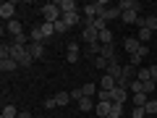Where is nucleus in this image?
Here are the masks:
<instances>
[{"instance_id": "79ce46f5", "label": "nucleus", "mask_w": 157, "mask_h": 118, "mask_svg": "<svg viewBox=\"0 0 157 118\" xmlns=\"http://www.w3.org/2000/svg\"><path fill=\"white\" fill-rule=\"evenodd\" d=\"M139 63H141V55H128V66H139Z\"/></svg>"}, {"instance_id": "a878e982", "label": "nucleus", "mask_w": 157, "mask_h": 118, "mask_svg": "<svg viewBox=\"0 0 157 118\" xmlns=\"http://www.w3.org/2000/svg\"><path fill=\"white\" fill-rule=\"evenodd\" d=\"M121 18H123L126 24H136V21H139V13H136V11H123Z\"/></svg>"}, {"instance_id": "4c0bfd02", "label": "nucleus", "mask_w": 157, "mask_h": 118, "mask_svg": "<svg viewBox=\"0 0 157 118\" xmlns=\"http://www.w3.org/2000/svg\"><path fill=\"white\" fill-rule=\"evenodd\" d=\"M94 66H97V68H105V71H107V66H110V63H107L102 55H97V58H94Z\"/></svg>"}, {"instance_id": "473e14b6", "label": "nucleus", "mask_w": 157, "mask_h": 118, "mask_svg": "<svg viewBox=\"0 0 157 118\" xmlns=\"http://www.w3.org/2000/svg\"><path fill=\"white\" fill-rule=\"evenodd\" d=\"M141 84H144V95H147V97H149V92H155V89H157L155 79H149V81H141Z\"/></svg>"}, {"instance_id": "f704fd0d", "label": "nucleus", "mask_w": 157, "mask_h": 118, "mask_svg": "<svg viewBox=\"0 0 157 118\" xmlns=\"http://www.w3.org/2000/svg\"><path fill=\"white\" fill-rule=\"evenodd\" d=\"M131 92H134V95H139V92H144V84H141L139 79H136V81H131V87H128Z\"/></svg>"}, {"instance_id": "37998d69", "label": "nucleus", "mask_w": 157, "mask_h": 118, "mask_svg": "<svg viewBox=\"0 0 157 118\" xmlns=\"http://www.w3.org/2000/svg\"><path fill=\"white\" fill-rule=\"evenodd\" d=\"M18 118H32V113H18Z\"/></svg>"}, {"instance_id": "bb28decb", "label": "nucleus", "mask_w": 157, "mask_h": 118, "mask_svg": "<svg viewBox=\"0 0 157 118\" xmlns=\"http://www.w3.org/2000/svg\"><path fill=\"white\" fill-rule=\"evenodd\" d=\"M144 110H147V116H157V100L155 97H149V102L144 105Z\"/></svg>"}, {"instance_id": "a19ab883", "label": "nucleus", "mask_w": 157, "mask_h": 118, "mask_svg": "<svg viewBox=\"0 0 157 118\" xmlns=\"http://www.w3.org/2000/svg\"><path fill=\"white\" fill-rule=\"evenodd\" d=\"M147 29H152V32L157 29V16H147Z\"/></svg>"}, {"instance_id": "f03ea898", "label": "nucleus", "mask_w": 157, "mask_h": 118, "mask_svg": "<svg viewBox=\"0 0 157 118\" xmlns=\"http://www.w3.org/2000/svg\"><path fill=\"white\" fill-rule=\"evenodd\" d=\"M123 50L128 53V55H141V58H144L147 53H149V47L141 45L136 37H126V39H123Z\"/></svg>"}, {"instance_id": "dca6fc26", "label": "nucleus", "mask_w": 157, "mask_h": 118, "mask_svg": "<svg viewBox=\"0 0 157 118\" xmlns=\"http://www.w3.org/2000/svg\"><path fill=\"white\" fill-rule=\"evenodd\" d=\"M102 58H105L107 63L118 61V53H115V47H113V45H102Z\"/></svg>"}, {"instance_id": "f3484780", "label": "nucleus", "mask_w": 157, "mask_h": 118, "mask_svg": "<svg viewBox=\"0 0 157 118\" xmlns=\"http://www.w3.org/2000/svg\"><path fill=\"white\" fill-rule=\"evenodd\" d=\"M6 32H8V34H13V37H18V34H24V26H21L18 21H16V18H13V21H8Z\"/></svg>"}, {"instance_id": "aec40b11", "label": "nucleus", "mask_w": 157, "mask_h": 118, "mask_svg": "<svg viewBox=\"0 0 157 118\" xmlns=\"http://www.w3.org/2000/svg\"><path fill=\"white\" fill-rule=\"evenodd\" d=\"M18 63L13 61V58H6V61H0V71H16Z\"/></svg>"}, {"instance_id": "20e7f679", "label": "nucleus", "mask_w": 157, "mask_h": 118, "mask_svg": "<svg viewBox=\"0 0 157 118\" xmlns=\"http://www.w3.org/2000/svg\"><path fill=\"white\" fill-rule=\"evenodd\" d=\"M81 39H84V42H100V32H97L94 29V24L92 21H84V29H81Z\"/></svg>"}, {"instance_id": "7c9ffc66", "label": "nucleus", "mask_w": 157, "mask_h": 118, "mask_svg": "<svg viewBox=\"0 0 157 118\" xmlns=\"http://www.w3.org/2000/svg\"><path fill=\"white\" fill-rule=\"evenodd\" d=\"M6 58H11V45L3 42V45H0V61H6Z\"/></svg>"}, {"instance_id": "9d476101", "label": "nucleus", "mask_w": 157, "mask_h": 118, "mask_svg": "<svg viewBox=\"0 0 157 118\" xmlns=\"http://www.w3.org/2000/svg\"><path fill=\"white\" fill-rule=\"evenodd\" d=\"M126 100H128V89H123V87H115V89H113V102H121V105H126Z\"/></svg>"}, {"instance_id": "2f4dec72", "label": "nucleus", "mask_w": 157, "mask_h": 118, "mask_svg": "<svg viewBox=\"0 0 157 118\" xmlns=\"http://www.w3.org/2000/svg\"><path fill=\"white\" fill-rule=\"evenodd\" d=\"M136 79H139V81H149V79H152L149 68H141V71H136Z\"/></svg>"}, {"instance_id": "7ed1b4c3", "label": "nucleus", "mask_w": 157, "mask_h": 118, "mask_svg": "<svg viewBox=\"0 0 157 118\" xmlns=\"http://www.w3.org/2000/svg\"><path fill=\"white\" fill-rule=\"evenodd\" d=\"M42 16H45L47 24H58L63 18V11L58 8V3H45V6H42Z\"/></svg>"}, {"instance_id": "4468645a", "label": "nucleus", "mask_w": 157, "mask_h": 118, "mask_svg": "<svg viewBox=\"0 0 157 118\" xmlns=\"http://www.w3.org/2000/svg\"><path fill=\"white\" fill-rule=\"evenodd\" d=\"M78 55H81V53H78V45H76V42H68V50H66L68 63H76V61H78Z\"/></svg>"}, {"instance_id": "58836bf2", "label": "nucleus", "mask_w": 157, "mask_h": 118, "mask_svg": "<svg viewBox=\"0 0 157 118\" xmlns=\"http://www.w3.org/2000/svg\"><path fill=\"white\" fill-rule=\"evenodd\" d=\"M81 97H84V92H81V87H76V89H71V100H81Z\"/></svg>"}, {"instance_id": "c756f323", "label": "nucleus", "mask_w": 157, "mask_h": 118, "mask_svg": "<svg viewBox=\"0 0 157 118\" xmlns=\"http://www.w3.org/2000/svg\"><path fill=\"white\" fill-rule=\"evenodd\" d=\"M81 92H84V97H92V95H94V92H97V87L92 84V81H86V84L81 87Z\"/></svg>"}, {"instance_id": "e433bc0d", "label": "nucleus", "mask_w": 157, "mask_h": 118, "mask_svg": "<svg viewBox=\"0 0 157 118\" xmlns=\"http://www.w3.org/2000/svg\"><path fill=\"white\" fill-rule=\"evenodd\" d=\"M89 53H92V55H102V45H100V42H92V45H89Z\"/></svg>"}, {"instance_id": "6e6552de", "label": "nucleus", "mask_w": 157, "mask_h": 118, "mask_svg": "<svg viewBox=\"0 0 157 118\" xmlns=\"http://www.w3.org/2000/svg\"><path fill=\"white\" fill-rule=\"evenodd\" d=\"M105 73H110V76L118 81V79H123V66H121L118 61H113L110 66H107V71H105Z\"/></svg>"}, {"instance_id": "393cba45", "label": "nucleus", "mask_w": 157, "mask_h": 118, "mask_svg": "<svg viewBox=\"0 0 157 118\" xmlns=\"http://www.w3.org/2000/svg\"><path fill=\"white\" fill-rule=\"evenodd\" d=\"M100 45H113V32H110V26H107L105 32H100Z\"/></svg>"}, {"instance_id": "ddd939ff", "label": "nucleus", "mask_w": 157, "mask_h": 118, "mask_svg": "<svg viewBox=\"0 0 157 118\" xmlns=\"http://www.w3.org/2000/svg\"><path fill=\"white\" fill-rule=\"evenodd\" d=\"M118 8H121V11H136V13H139L141 3H139V0H121V3H118Z\"/></svg>"}, {"instance_id": "f257e3e1", "label": "nucleus", "mask_w": 157, "mask_h": 118, "mask_svg": "<svg viewBox=\"0 0 157 118\" xmlns=\"http://www.w3.org/2000/svg\"><path fill=\"white\" fill-rule=\"evenodd\" d=\"M11 58L18 63V66H24V68H29L34 63V58H32V53H29V47H21V45H11Z\"/></svg>"}, {"instance_id": "ea45409f", "label": "nucleus", "mask_w": 157, "mask_h": 118, "mask_svg": "<svg viewBox=\"0 0 157 118\" xmlns=\"http://www.w3.org/2000/svg\"><path fill=\"white\" fill-rule=\"evenodd\" d=\"M45 108H47V110L58 108V100H55V97H45Z\"/></svg>"}, {"instance_id": "423d86ee", "label": "nucleus", "mask_w": 157, "mask_h": 118, "mask_svg": "<svg viewBox=\"0 0 157 118\" xmlns=\"http://www.w3.org/2000/svg\"><path fill=\"white\" fill-rule=\"evenodd\" d=\"M26 47H29V53H32L34 61H39V58L45 55V42H29Z\"/></svg>"}, {"instance_id": "c9c22d12", "label": "nucleus", "mask_w": 157, "mask_h": 118, "mask_svg": "<svg viewBox=\"0 0 157 118\" xmlns=\"http://www.w3.org/2000/svg\"><path fill=\"white\" fill-rule=\"evenodd\" d=\"M131 118H147V110L144 108H131Z\"/></svg>"}, {"instance_id": "a211bd4d", "label": "nucleus", "mask_w": 157, "mask_h": 118, "mask_svg": "<svg viewBox=\"0 0 157 118\" xmlns=\"http://www.w3.org/2000/svg\"><path fill=\"white\" fill-rule=\"evenodd\" d=\"M115 87H118V81L110 76V73H105V76H102V81H100V89H115Z\"/></svg>"}, {"instance_id": "b1692460", "label": "nucleus", "mask_w": 157, "mask_h": 118, "mask_svg": "<svg viewBox=\"0 0 157 118\" xmlns=\"http://www.w3.org/2000/svg\"><path fill=\"white\" fill-rule=\"evenodd\" d=\"M55 100H58V108L68 105V102H71V92H58V95H55Z\"/></svg>"}, {"instance_id": "412c9836", "label": "nucleus", "mask_w": 157, "mask_h": 118, "mask_svg": "<svg viewBox=\"0 0 157 118\" xmlns=\"http://www.w3.org/2000/svg\"><path fill=\"white\" fill-rule=\"evenodd\" d=\"M0 118H18L16 105H6V108H3V113H0Z\"/></svg>"}, {"instance_id": "1a4fd4ad", "label": "nucleus", "mask_w": 157, "mask_h": 118, "mask_svg": "<svg viewBox=\"0 0 157 118\" xmlns=\"http://www.w3.org/2000/svg\"><path fill=\"white\" fill-rule=\"evenodd\" d=\"M58 8L63 13H73V11H78V3L76 0H58Z\"/></svg>"}, {"instance_id": "c03bdc74", "label": "nucleus", "mask_w": 157, "mask_h": 118, "mask_svg": "<svg viewBox=\"0 0 157 118\" xmlns=\"http://www.w3.org/2000/svg\"><path fill=\"white\" fill-rule=\"evenodd\" d=\"M86 118H97V116H86Z\"/></svg>"}, {"instance_id": "cd10ccee", "label": "nucleus", "mask_w": 157, "mask_h": 118, "mask_svg": "<svg viewBox=\"0 0 157 118\" xmlns=\"http://www.w3.org/2000/svg\"><path fill=\"white\" fill-rule=\"evenodd\" d=\"M97 97H100V102H113V89H100Z\"/></svg>"}, {"instance_id": "6ab92c4d", "label": "nucleus", "mask_w": 157, "mask_h": 118, "mask_svg": "<svg viewBox=\"0 0 157 118\" xmlns=\"http://www.w3.org/2000/svg\"><path fill=\"white\" fill-rule=\"evenodd\" d=\"M29 39H32V42H47V39H45V34H42V29H39V26H34L32 32H29Z\"/></svg>"}, {"instance_id": "a18cd8bd", "label": "nucleus", "mask_w": 157, "mask_h": 118, "mask_svg": "<svg viewBox=\"0 0 157 118\" xmlns=\"http://www.w3.org/2000/svg\"><path fill=\"white\" fill-rule=\"evenodd\" d=\"M147 118H155V116H147Z\"/></svg>"}, {"instance_id": "c85d7f7f", "label": "nucleus", "mask_w": 157, "mask_h": 118, "mask_svg": "<svg viewBox=\"0 0 157 118\" xmlns=\"http://www.w3.org/2000/svg\"><path fill=\"white\" fill-rule=\"evenodd\" d=\"M123 76L128 79V81H136V68L134 66H123Z\"/></svg>"}, {"instance_id": "49530a36", "label": "nucleus", "mask_w": 157, "mask_h": 118, "mask_svg": "<svg viewBox=\"0 0 157 118\" xmlns=\"http://www.w3.org/2000/svg\"><path fill=\"white\" fill-rule=\"evenodd\" d=\"M155 84H157V79H155Z\"/></svg>"}, {"instance_id": "5701e85b", "label": "nucleus", "mask_w": 157, "mask_h": 118, "mask_svg": "<svg viewBox=\"0 0 157 118\" xmlns=\"http://www.w3.org/2000/svg\"><path fill=\"white\" fill-rule=\"evenodd\" d=\"M149 37H152V29H139V34H136V39H139L141 45H147V42H149Z\"/></svg>"}, {"instance_id": "39448f33", "label": "nucleus", "mask_w": 157, "mask_h": 118, "mask_svg": "<svg viewBox=\"0 0 157 118\" xmlns=\"http://www.w3.org/2000/svg\"><path fill=\"white\" fill-rule=\"evenodd\" d=\"M13 16H16V3H11V0H3V3H0V18H3V21H13Z\"/></svg>"}, {"instance_id": "72a5a7b5", "label": "nucleus", "mask_w": 157, "mask_h": 118, "mask_svg": "<svg viewBox=\"0 0 157 118\" xmlns=\"http://www.w3.org/2000/svg\"><path fill=\"white\" fill-rule=\"evenodd\" d=\"M68 29H71V26H68V24L63 21V18H60V21H58V24H55V34H66Z\"/></svg>"}, {"instance_id": "4be33fe9", "label": "nucleus", "mask_w": 157, "mask_h": 118, "mask_svg": "<svg viewBox=\"0 0 157 118\" xmlns=\"http://www.w3.org/2000/svg\"><path fill=\"white\" fill-rule=\"evenodd\" d=\"M39 29H42V34H45V39H50L52 34H55V24H39Z\"/></svg>"}, {"instance_id": "f8f14e48", "label": "nucleus", "mask_w": 157, "mask_h": 118, "mask_svg": "<svg viewBox=\"0 0 157 118\" xmlns=\"http://www.w3.org/2000/svg\"><path fill=\"white\" fill-rule=\"evenodd\" d=\"M121 16H123V11H121V8H118V6H113V8H107V11L102 13V18H105L107 24H110V21H115V18H121Z\"/></svg>"}, {"instance_id": "2eb2a0df", "label": "nucleus", "mask_w": 157, "mask_h": 118, "mask_svg": "<svg viewBox=\"0 0 157 118\" xmlns=\"http://www.w3.org/2000/svg\"><path fill=\"white\" fill-rule=\"evenodd\" d=\"M78 110L86 113V116L94 113V102H92V97H81V100H78Z\"/></svg>"}, {"instance_id": "9b49d317", "label": "nucleus", "mask_w": 157, "mask_h": 118, "mask_svg": "<svg viewBox=\"0 0 157 118\" xmlns=\"http://www.w3.org/2000/svg\"><path fill=\"white\" fill-rule=\"evenodd\" d=\"M63 21H66L68 26H76V24H84V18H81L78 11H73V13H63Z\"/></svg>"}, {"instance_id": "0eeeda50", "label": "nucleus", "mask_w": 157, "mask_h": 118, "mask_svg": "<svg viewBox=\"0 0 157 118\" xmlns=\"http://www.w3.org/2000/svg\"><path fill=\"white\" fill-rule=\"evenodd\" d=\"M110 110H113V102H97V105H94V116L97 118H107Z\"/></svg>"}]
</instances>
